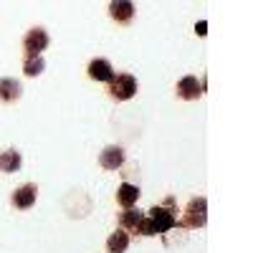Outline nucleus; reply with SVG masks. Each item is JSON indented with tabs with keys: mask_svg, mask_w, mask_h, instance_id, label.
<instances>
[{
	"mask_svg": "<svg viewBox=\"0 0 253 253\" xmlns=\"http://www.w3.org/2000/svg\"><path fill=\"white\" fill-rule=\"evenodd\" d=\"M177 208H175V200L167 198L162 205H155L147 210V218H150L152 228H155V236H165L167 230L177 228Z\"/></svg>",
	"mask_w": 253,
	"mask_h": 253,
	"instance_id": "obj_1",
	"label": "nucleus"
},
{
	"mask_svg": "<svg viewBox=\"0 0 253 253\" xmlns=\"http://www.w3.org/2000/svg\"><path fill=\"white\" fill-rule=\"evenodd\" d=\"M208 223V200L205 198H193L185 205L182 220H177V228L182 230H198Z\"/></svg>",
	"mask_w": 253,
	"mask_h": 253,
	"instance_id": "obj_2",
	"label": "nucleus"
},
{
	"mask_svg": "<svg viewBox=\"0 0 253 253\" xmlns=\"http://www.w3.org/2000/svg\"><path fill=\"white\" fill-rule=\"evenodd\" d=\"M139 89V84L132 74H114V79L109 81V96L117 101H129Z\"/></svg>",
	"mask_w": 253,
	"mask_h": 253,
	"instance_id": "obj_3",
	"label": "nucleus"
},
{
	"mask_svg": "<svg viewBox=\"0 0 253 253\" xmlns=\"http://www.w3.org/2000/svg\"><path fill=\"white\" fill-rule=\"evenodd\" d=\"M51 43V38L46 33V28H31L26 36H23V51H26V58H38Z\"/></svg>",
	"mask_w": 253,
	"mask_h": 253,
	"instance_id": "obj_4",
	"label": "nucleus"
},
{
	"mask_svg": "<svg viewBox=\"0 0 253 253\" xmlns=\"http://www.w3.org/2000/svg\"><path fill=\"white\" fill-rule=\"evenodd\" d=\"M203 81H198V76H182L180 81H177V96L180 99H185V101H195V99H200L203 96Z\"/></svg>",
	"mask_w": 253,
	"mask_h": 253,
	"instance_id": "obj_5",
	"label": "nucleus"
},
{
	"mask_svg": "<svg viewBox=\"0 0 253 253\" xmlns=\"http://www.w3.org/2000/svg\"><path fill=\"white\" fill-rule=\"evenodd\" d=\"M36 198H38V187L33 182H28V185H20L15 193L10 195V203L18 210H28V208L36 205Z\"/></svg>",
	"mask_w": 253,
	"mask_h": 253,
	"instance_id": "obj_6",
	"label": "nucleus"
},
{
	"mask_svg": "<svg viewBox=\"0 0 253 253\" xmlns=\"http://www.w3.org/2000/svg\"><path fill=\"white\" fill-rule=\"evenodd\" d=\"M109 15L119 26H129L134 18V3H129V0H114V3H109Z\"/></svg>",
	"mask_w": 253,
	"mask_h": 253,
	"instance_id": "obj_7",
	"label": "nucleus"
},
{
	"mask_svg": "<svg viewBox=\"0 0 253 253\" xmlns=\"http://www.w3.org/2000/svg\"><path fill=\"white\" fill-rule=\"evenodd\" d=\"M99 165L104 167V170H119V167L124 165V150L117 147V144L104 147L101 155H99Z\"/></svg>",
	"mask_w": 253,
	"mask_h": 253,
	"instance_id": "obj_8",
	"label": "nucleus"
},
{
	"mask_svg": "<svg viewBox=\"0 0 253 253\" xmlns=\"http://www.w3.org/2000/svg\"><path fill=\"white\" fill-rule=\"evenodd\" d=\"M89 79H94V81H104V84H109L112 79H114V66L107 61V58H94L91 63H89Z\"/></svg>",
	"mask_w": 253,
	"mask_h": 253,
	"instance_id": "obj_9",
	"label": "nucleus"
},
{
	"mask_svg": "<svg viewBox=\"0 0 253 253\" xmlns=\"http://www.w3.org/2000/svg\"><path fill=\"white\" fill-rule=\"evenodd\" d=\"M142 220H144V213H142V210H134V208H126L124 213H119V218H117L119 228L126 230V233H134V236H137Z\"/></svg>",
	"mask_w": 253,
	"mask_h": 253,
	"instance_id": "obj_10",
	"label": "nucleus"
},
{
	"mask_svg": "<svg viewBox=\"0 0 253 253\" xmlns=\"http://www.w3.org/2000/svg\"><path fill=\"white\" fill-rule=\"evenodd\" d=\"M20 94H23V86H20V81L5 76V79H0V101L3 104H13L20 99Z\"/></svg>",
	"mask_w": 253,
	"mask_h": 253,
	"instance_id": "obj_11",
	"label": "nucleus"
},
{
	"mask_svg": "<svg viewBox=\"0 0 253 253\" xmlns=\"http://www.w3.org/2000/svg\"><path fill=\"white\" fill-rule=\"evenodd\" d=\"M139 187L137 185H132V182H122L119 185V190H117V205H122L124 210L126 208H134L137 205V200H139Z\"/></svg>",
	"mask_w": 253,
	"mask_h": 253,
	"instance_id": "obj_12",
	"label": "nucleus"
},
{
	"mask_svg": "<svg viewBox=\"0 0 253 253\" xmlns=\"http://www.w3.org/2000/svg\"><path fill=\"white\" fill-rule=\"evenodd\" d=\"M126 248H129V233L117 228L107 238V253H126Z\"/></svg>",
	"mask_w": 253,
	"mask_h": 253,
	"instance_id": "obj_13",
	"label": "nucleus"
},
{
	"mask_svg": "<svg viewBox=\"0 0 253 253\" xmlns=\"http://www.w3.org/2000/svg\"><path fill=\"white\" fill-rule=\"evenodd\" d=\"M20 165H23V157H20L18 150H5L0 155V170L3 172H18Z\"/></svg>",
	"mask_w": 253,
	"mask_h": 253,
	"instance_id": "obj_14",
	"label": "nucleus"
},
{
	"mask_svg": "<svg viewBox=\"0 0 253 253\" xmlns=\"http://www.w3.org/2000/svg\"><path fill=\"white\" fill-rule=\"evenodd\" d=\"M43 69H46L43 56H38V58H26V61H23V74H26V76H38V74H43Z\"/></svg>",
	"mask_w": 253,
	"mask_h": 253,
	"instance_id": "obj_15",
	"label": "nucleus"
}]
</instances>
